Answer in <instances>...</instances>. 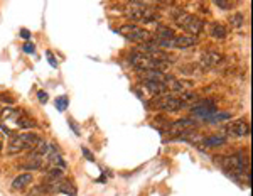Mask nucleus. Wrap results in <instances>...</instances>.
Here are the masks:
<instances>
[{"label": "nucleus", "instance_id": "nucleus-23", "mask_svg": "<svg viewBox=\"0 0 253 196\" xmlns=\"http://www.w3.org/2000/svg\"><path fill=\"white\" fill-rule=\"evenodd\" d=\"M46 58H47V61H49V64H51L52 68H58V61H56V58H54V54H52L51 51H46Z\"/></svg>", "mask_w": 253, "mask_h": 196}, {"label": "nucleus", "instance_id": "nucleus-10", "mask_svg": "<svg viewBox=\"0 0 253 196\" xmlns=\"http://www.w3.org/2000/svg\"><path fill=\"white\" fill-rule=\"evenodd\" d=\"M221 61V54L216 51H205L201 54V68H214Z\"/></svg>", "mask_w": 253, "mask_h": 196}, {"label": "nucleus", "instance_id": "nucleus-29", "mask_svg": "<svg viewBox=\"0 0 253 196\" xmlns=\"http://www.w3.org/2000/svg\"><path fill=\"white\" fill-rule=\"evenodd\" d=\"M20 38L26 39V41H29L31 39V32L27 31V29H20Z\"/></svg>", "mask_w": 253, "mask_h": 196}, {"label": "nucleus", "instance_id": "nucleus-27", "mask_svg": "<svg viewBox=\"0 0 253 196\" xmlns=\"http://www.w3.org/2000/svg\"><path fill=\"white\" fill-rule=\"evenodd\" d=\"M22 49H24V52H27V54H32V52L36 51V46H34V44H31V43H26Z\"/></svg>", "mask_w": 253, "mask_h": 196}, {"label": "nucleus", "instance_id": "nucleus-17", "mask_svg": "<svg viewBox=\"0 0 253 196\" xmlns=\"http://www.w3.org/2000/svg\"><path fill=\"white\" fill-rule=\"evenodd\" d=\"M181 73H184L187 76H201V66H198V64H184V66L181 68Z\"/></svg>", "mask_w": 253, "mask_h": 196}, {"label": "nucleus", "instance_id": "nucleus-5", "mask_svg": "<svg viewBox=\"0 0 253 196\" xmlns=\"http://www.w3.org/2000/svg\"><path fill=\"white\" fill-rule=\"evenodd\" d=\"M39 142V137L32 132H26V134H19V136H14L9 142V152H20L24 149H31V147H36Z\"/></svg>", "mask_w": 253, "mask_h": 196}, {"label": "nucleus", "instance_id": "nucleus-6", "mask_svg": "<svg viewBox=\"0 0 253 196\" xmlns=\"http://www.w3.org/2000/svg\"><path fill=\"white\" fill-rule=\"evenodd\" d=\"M191 112L194 113L196 118H201V120L206 122L210 117L218 113V108H216V103L213 100H203V101H196L193 107H191Z\"/></svg>", "mask_w": 253, "mask_h": 196}, {"label": "nucleus", "instance_id": "nucleus-20", "mask_svg": "<svg viewBox=\"0 0 253 196\" xmlns=\"http://www.w3.org/2000/svg\"><path fill=\"white\" fill-rule=\"evenodd\" d=\"M51 162L54 164L56 167L59 166V169L63 171V169H66V162H64V159L59 156V154H56V152H52L51 154Z\"/></svg>", "mask_w": 253, "mask_h": 196}, {"label": "nucleus", "instance_id": "nucleus-24", "mask_svg": "<svg viewBox=\"0 0 253 196\" xmlns=\"http://www.w3.org/2000/svg\"><path fill=\"white\" fill-rule=\"evenodd\" d=\"M214 3H216L218 7H221V9H226V10L233 9V2H221V0H216Z\"/></svg>", "mask_w": 253, "mask_h": 196}, {"label": "nucleus", "instance_id": "nucleus-4", "mask_svg": "<svg viewBox=\"0 0 253 196\" xmlns=\"http://www.w3.org/2000/svg\"><path fill=\"white\" fill-rule=\"evenodd\" d=\"M120 34H124L126 39L133 41V43L138 44H145V43H152L154 41V34L150 31H145L142 27L135 26V24H126V26H122L118 29Z\"/></svg>", "mask_w": 253, "mask_h": 196}, {"label": "nucleus", "instance_id": "nucleus-25", "mask_svg": "<svg viewBox=\"0 0 253 196\" xmlns=\"http://www.w3.org/2000/svg\"><path fill=\"white\" fill-rule=\"evenodd\" d=\"M38 98H39V101L41 103H47V100H49V95L44 90H41V92H38Z\"/></svg>", "mask_w": 253, "mask_h": 196}, {"label": "nucleus", "instance_id": "nucleus-14", "mask_svg": "<svg viewBox=\"0 0 253 196\" xmlns=\"http://www.w3.org/2000/svg\"><path fill=\"white\" fill-rule=\"evenodd\" d=\"M226 142V137L224 134H216V136H211L203 141V146L205 147H218V146H223Z\"/></svg>", "mask_w": 253, "mask_h": 196}, {"label": "nucleus", "instance_id": "nucleus-11", "mask_svg": "<svg viewBox=\"0 0 253 196\" xmlns=\"http://www.w3.org/2000/svg\"><path fill=\"white\" fill-rule=\"evenodd\" d=\"M32 179H34V176H32L31 173H24V174H19L17 178L12 181V185L10 188L14 191H17V190H24V188H27L32 183Z\"/></svg>", "mask_w": 253, "mask_h": 196}, {"label": "nucleus", "instance_id": "nucleus-3", "mask_svg": "<svg viewBox=\"0 0 253 196\" xmlns=\"http://www.w3.org/2000/svg\"><path fill=\"white\" fill-rule=\"evenodd\" d=\"M218 164L226 171L230 176H240L245 173V167L248 166V161L243 154H233V156H221L216 157Z\"/></svg>", "mask_w": 253, "mask_h": 196}, {"label": "nucleus", "instance_id": "nucleus-15", "mask_svg": "<svg viewBox=\"0 0 253 196\" xmlns=\"http://www.w3.org/2000/svg\"><path fill=\"white\" fill-rule=\"evenodd\" d=\"M175 36V32L170 29V27H166V26H157V32L154 38L156 39H172Z\"/></svg>", "mask_w": 253, "mask_h": 196}, {"label": "nucleus", "instance_id": "nucleus-28", "mask_svg": "<svg viewBox=\"0 0 253 196\" xmlns=\"http://www.w3.org/2000/svg\"><path fill=\"white\" fill-rule=\"evenodd\" d=\"M68 124H69V127H71L73 130H75V134H76V136H81V130H80V127L75 124V122L71 120V118H69V122H68Z\"/></svg>", "mask_w": 253, "mask_h": 196}, {"label": "nucleus", "instance_id": "nucleus-13", "mask_svg": "<svg viewBox=\"0 0 253 196\" xmlns=\"http://www.w3.org/2000/svg\"><path fill=\"white\" fill-rule=\"evenodd\" d=\"M211 36H213L214 39H224L228 36V29H226V26H223V24H219V22H214V24H211Z\"/></svg>", "mask_w": 253, "mask_h": 196}, {"label": "nucleus", "instance_id": "nucleus-2", "mask_svg": "<svg viewBox=\"0 0 253 196\" xmlns=\"http://www.w3.org/2000/svg\"><path fill=\"white\" fill-rule=\"evenodd\" d=\"M174 17V22L177 24L179 27H182L186 32H189V36H198L199 32H203V29H205V20L199 19L198 15L194 14H189V12L186 10H174L172 14Z\"/></svg>", "mask_w": 253, "mask_h": 196}, {"label": "nucleus", "instance_id": "nucleus-26", "mask_svg": "<svg viewBox=\"0 0 253 196\" xmlns=\"http://www.w3.org/2000/svg\"><path fill=\"white\" fill-rule=\"evenodd\" d=\"M81 150H83V156H86V159H88L89 162H95V156H93V154L89 152L88 147H84V146H83V149H81Z\"/></svg>", "mask_w": 253, "mask_h": 196}, {"label": "nucleus", "instance_id": "nucleus-7", "mask_svg": "<svg viewBox=\"0 0 253 196\" xmlns=\"http://www.w3.org/2000/svg\"><path fill=\"white\" fill-rule=\"evenodd\" d=\"M228 136L231 137H248L250 136V124L245 118H238V120L231 122L226 127Z\"/></svg>", "mask_w": 253, "mask_h": 196}, {"label": "nucleus", "instance_id": "nucleus-31", "mask_svg": "<svg viewBox=\"0 0 253 196\" xmlns=\"http://www.w3.org/2000/svg\"><path fill=\"white\" fill-rule=\"evenodd\" d=\"M0 108H2V107H0Z\"/></svg>", "mask_w": 253, "mask_h": 196}, {"label": "nucleus", "instance_id": "nucleus-12", "mask_svg": "<svg viewBox=\"0 0 253 196\" xmlns=\"http://www.w3.org/2000/svg\"><path fill=\"white\" fill-rule=\"evenodd\" d=\"M125 17L130 20H142L145 19V9L144 7H132V9L125 10Z\"/></svg>", "mask_w": 253, "mask_h": 196}, {"label": "nucleus", "instance_id": "nucleus-16", "mask_svg": "<svg viewBox=\"0 0 253 196\" xmlns=\"http://www.w3.org/2000/svg\"><path fill=\"white\" fill-rule=\"evenodd\" d=\"M42 157H38V156H31L29 159H27V162H24L22 167H26V169H31V171H34V169H39L41 166H42Z\"/></svg>", "mask_w": 253, "mask_h": 196}, {"label": "nucleus", "instance_id": "nucleus-8", "mask_svg": "<svg viewBox=\"0 0 253 196\" xmlns=\"http://www.w3.org/2000/svg\"><path fill=\"white\" fill-rule=\"evenodd\" d=\"M194 125H196V120H193V118H179V120L170 122L166 127V130L169 134H181L187 129H193Z\"/></svg>", "mask_w": 253, "mask_h": 196}, {"label": "nucleus", "instance_id": "nucleus-30", "mask_svg": "<svg viewBox=\"0 0 253 196\" xmlns=\"http://www.w3.org/2000/svg\"><path fill=\"white\" fill-rule=\"evenodd\" d=\"M0 152H2V141H0Z\"/></svg>", "mask_w": 253, "mask_h": 196}, {"label": "nucleus", "instance_id": "nucleus-1", "mask_svg": "<svg viewBox=\"0 0 253 196\" xmlns=\"http://www.w3.org/2000/svg\"><path fill=\"white\" fill-rule=\"evenodd\" d=\"M130 63L132 66H135L138 71H147V69H152V71H162L166 73L169 69L170 63L161 58H154V56L144 54V52H135L133 51L130 54Z\"/></svg>", "mask_w": 253, "mask_h": 196}, {"label": "nucleus", "instance_id": "nucleus-21", "mask_svg": "<svg viewBox=\"0 0 253 196\" xmlns=\"http://www.w3.org/2000/svg\"><path fill=\"white\" fill-rule=\"evenodd\" d=\"M68 97L66 95H63V97H58L56 98V101H54V105H56V108L59 110V112H64V110L68 108Z\"/></svg>", "mask_w": 253, "mask_h": 196}, {"label": "nucleus", "instance_id": "nucleus-18", "mask_svg": "<svg viewBox=\"0 0 253 196\" xmlns=\"http://www.w3.org/2000/svg\"><path fill=\"white\" fill-rule=\"evenodd\" d=\"M47 178H49V181H51V183H54V181H63L64 174H63V171H61L59 167H52V169H49Z\"/></svg>", "mask_w": 253, "mask_h": 196}, {"label": "nucleus", "instance_id": "nucleus-19", "mask_svg": "<svg viewBox=\"0 0 253 196\" xmlns=\"http://www.w3.org/2000/svg\"><path fill=\"white\" fill-rule=\"evenodd\" d=\"M228 118H231V113L228 112H221V113H214L213 117L208 118V124H218V122H223V120H228Z\"/></svg>", "mask_w": 253, "mask_h": 196}, {"label": "nucleus", "instance_id": "nucleus-9", "mask_svg": "<svg viewBox=\"0 0 253 196\" xmlns=\"http://www.w3.org/2000/svg\"><path fill=\"white\" fill-rule=\"evenodd\" d=\"M144 83V88L150 95H156V97H166V93L169 92L167 90V85L162 83V81H142Z\"/></svg>", "mask_w": 253, "mask_h": 196}, {"label": "nucleus", "instance_id": "nucleus-22", "mask_svg": "<svg viewBox=\"0 0 253 196\" xmlns=\"http://www.w3.org/2000/svg\"><path fill=\"white\" fill-rule=\"evenodd\" d=\"M230 24L233 27H242L243 26V15L240 14V12H236V14H233L230 17Z\"/></svg>", "mask_w": 253, "mask_h": 196}]
</instances>
